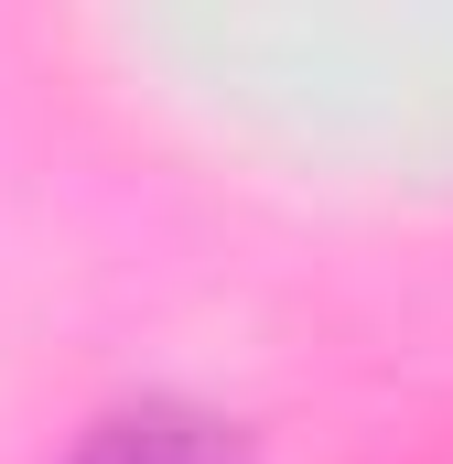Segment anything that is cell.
Wrapping results in <instances>:
<instances>
[{"mask_svg": "<svg viewBox=\"0 0 453 464\" xmlns=\"http://www.w3.org/2000/svg\"><path fill=\"white\" fill-rule=\"evenodd\" d=\"M65 464H248V432L195 400H119L76 432Z\"/></svg>", "mask_w": 453, "mask_h": 464, "instance_id": "obj_1", "label": "cell"}]
</instances>
